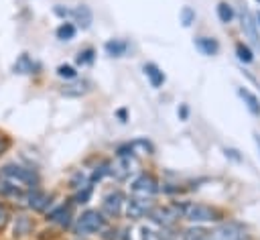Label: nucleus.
Listing matches in <instances>:
<instances>
[{
    "label": "nucleus",
    "instance_id": "f257e3e1",
    "mask_svg": "<svg viewBox=\"0 0 260 240\" xmlns=\"http://www.w3.org/2000/svg\"><path fill=\"white\" fill-rule=\"evenodd\" d=\"M181 218L193 224H205V222H219L221 212L217 207H211L207 203H197V201H181L177 203Z\"/></svg>",
    "mask_w": 260,
    "mask_h": 240
},
{
    "label": "nucleus",
    "instance_id": "f8f14e48",
    "mask_svg": "<svg viewBox=\"0 0 260 240\" xmlns=\"http://www.w3.org/2000/svg\"><path fill=\"white\" fill-rule=\"evenodd\" d=\"M47 220L57 224V226H61V228H67L71 224V220H73V212H71L69 205H57V207L47 212Z\"/></svg>",
    "mask_w": 260,
    "mask_h": 240
},
{
    "label": "nucleus",
    "instance_id": "dca6fc26",
    "mask_svg": "<svg viewBox=\"0 0 260 240\" xmlns=\"http://www.w3.org/2000/svg\"><path fill=\"white\" fill-rule=\"evenodd\" d=\"M142 71H144V75H146V79L150 81L152 87H160L165 83V73L156 63H144Z\"/></svg>",
    "mask_w": 260,
    "mask_h": 240
},
{
    "label": "nucleus",
    "instance_id": "7c9ffc66",
    "mask_svg": "<svg viewBox=\"0 0 260 240\" xmlns=\"http://www.w3.org/2000/svg\"><path fill=\"white\" fill-rule=\"evenodd\" d=\"M91 185H85L81 189H77V195H75V203H87L89 197H91Z\"/></svg>",
    "mask_w": 260,
    "mask_h": 240
},
{
    "label": "nucleus",
    "instance_id": "c85d7f7f",
    "mask_svg": "<svg viewBox=\"0 0 260 240\" xmlns=\"http://www.w3.org/2000/svg\"><path fill=\"white\" fill-rule=\"evenodd\" d=\"M93 59H95V51H93L91 47H87V49L79 51V53H77V57H75V61H77L79 65H91V63H93Z\"/></svg>",
    "mask_w": 260,
    "mask_h": 240
},
{
    "label": "nucleus",
    "instance_id": "7ed1b4c3",
    "mask_svg": "<svg viewBox=\"0 0 260 240\" xmlns=\"http://www.w3.org/2000/svg\"><path fill=\"white\" fill-rule=\"evenodd\" d=\"M104 228H106V216L98 209H85L75 222V234L79 236L100 234Z\"/></svg>",
    "mask_w": 260,
    "mask_h": 240
},
{
    "label": "nucleus",
    "instance_id": "4c0bfd02",
    "mask_svg": "<svg viewBox=\"0 0 260 240\" xmlns=\"http://www.w3.org/2000/svg\"><path fill=\"white\" fill-rule=\"evenodd\" d=\"M254 140H256V146H258V151H260V134H254Z\"/></svg>",
    "mask_w": 260,
    "mask_h": 240
},
{
    "label": "nucleus",
    "instance_id": "423d86ee",
    "mask_svg": "<svg viewBox=\"0 0 260 240\" xmlns=\"http://www.w3.org/2000/svg\"><path fill=\"white\" fill-rule=\"evenodd\" d=\"M130 189H132L134 195L152 197V195H156V193L160 191V185H158V179H156L154 175H150V173H140V175L132 181Z\"/></svg>",
    "mask_w": 260,
    "mask_h": 240
},
{
    "label": "nucleus",
    "instance_id": "58836bf2",
    "mask_svg": "<svg viewBox=\"0 0 260 240\" xmlns=\"http://www.w3.org/2000/svg\"><path fill=\"white\" fill-rule=\"evenodd\" d=\"M256 20H258V24H260V12H258V16H256Z\"/></svg>",
    "mask_w": 260,
    "mask_h": 240
},
{
    "label": "nucleus",
    "instance_id": "2eb2a0df",
    "mask_svg": "<svg viewBox=\"0 0 260 240\" xmlns=\"http://www.w3.org/2000/svg\"><path fill=\"white\" fill-rule=\"evenodd\" d=\"M195 47H197V51L201 55H207V57H213L219 51V43L213 37H197L195 39Z\"/></svg>",
    "mask_w": 260,
    "mask_h": 240
},
{
    "label": "nucleus",
    "instance_id": "39448f33",
    "mask_svg": "<svg viewBox=\"0 0 260 240\" xmlns=\"http://www.w3.org/2000/svg\"><path fill=\"white\" fill-rule=\"evenodd\" d=\"M209 240H250L248 230L238 222H223L209 232Z\"/></svg>",
    "mask_w": 260,
    "mask_h": 240
},
{
    "label": "nucleus",
    "instance_id": "6ab92c4d",
    "mask_svg": "<svg viewBox=\"0 0 260 240\" xmlns=\"http://www.w3.org/2000/svg\"><path fill=\"white\" fill-rule=\"evenodd\" d=\"M104 51L110 55V57H124L126 51H128V43L124 39H110L106 45H104Z\"/></svg>",
    "mask_w": 260,
    "mask_h": 240
},
{
    "label": "nucleus",
    "instance_id": "4be33fe9",
    "mask_svg": "<svg viewBox=\"0 0 260 240\" xmlns=\"http://www.w3.org/2000/svg\"><path fill=\"white\" fill-rule=\"evenodd\" d=\"M132 153H140V155H152L154 153V144L148 138H134L130 142Z\"/></svg>",
    "mask_w": 260,
    "mask_h": 240
},
{
    "label": "nucleus",
    "instance_id": "5701e85b",
    "mask_svg": "<svg viewBox=\"0 0 260 240\" xmlns=\"http://www.w3.org/2000/svg\"><path fill=\"white\" fill-rule=\"evenodd\" d=\"M183 240H209V232L201 226H193V228H187L181 232Z\"/></svg>",
    "mask_w": 260,
    "mask_h": 240
},
{
    "label": "nucleus",
    "instance_id": "a878e982",
    "mask_svg": "<svg viewBox=\"0 0 260 240\" xmlns=\"http://www.w3.org/2000/svg\"><path fill=\"white\" fill-rule=\"evenodd\" d=\"M179 22L187 28V26H191L193 22H195V10L191 8V6H183L181 10H179Z\"/></svg>",
    "mask_w": 260,
    "mask_h": 240
},
{
    "label": "nucleus",
    "instance_id": "f03ea898",
    "mask_svg": "<svg viewBox=\"0 0 260 240\" xmlns=\"http://www.w3.org/2000/svg\"><path fill=\"white\" fill-rule=\"evenodd\" d=\"M0 179L8 181L10 185L14 187H20V189H35L39 185V177L32 169H26L22 165H16V163H8L0 169Z\"/></svg>",
    "mask_w": 260,
    "mask_h": 240
},
{
    "label": "nucleus",
    "instance_id": "e433bc0d",
    "mask_svg": "<svg viewBox=\"0 0 260 240\" xmlns=\"http://www.w3.org/2000/svg\"><path fill=\"white\" fill-rule=\"evenodd\" d=\"M8 148V140L4 136H0V155H4V151Z\"/></svg>",
    "mask_w": 260,
    "mask_h": 240
},
{
    "label": "nucleus",
    "instance_id": "9b49d317",
    "mask_svg": "<svg viewBox=\"0 0 260 240\" xmlns=\"http://www.w3.org/2000/svg\"><path fill=\"white\" fill-rule=\"evenodd\" d=\"M89 89H91V81L89 79H77L75 77V79H71V81H67L63 85L61 94L67 96V98H81V96L89 94Z\"/></svg>",
    "mask_w": 260,
    "mask_h": 240
},
{
    "label": "nucleus",
    "instance_id": "20e7f679",
    "mask_svg": "<svg viewBox=\"0 0 260 240\" xmlns=\"http://www.w3.org/2000/svg\"><path fill=\"white\" fill-rule=\"evenodd\" d=\"M179 218H181V212H179L177 203H169V205H156L154 203V207L148 214V220L152 224H156L158 228H173Z\"/></svg>",
    "mask_w": 260,
    "mask_h": 240
},
{
    "label": "nucleus",
    "instance_id": "72a5a7b5",
    "mask_svg": "<svg viewBox=\"0 0 260 240\" xmlns=\"http://www.w3.org/2000/svg\"><path fill=\"white\" fill-rule=\"evenodd\" d=\"M177 114H179V120H187L189 118V106L187 104H181L179 110H177Z\"/></svg>",
    "mask_w": 260,
    "mask_h": 240
},
{
    "label": "nucleus",
    "instance_id": "0eeeda50",
    "mask_svg": "<svg viewBox=\"0 0 260 240\" xmlns=\"http://www.w3.org/2000/svg\"><path fill=\"white\" fill-rule=\"evenodd\" d=\"M152 207H154L152 197L134 195L130 201H126V216L130 220H142V218H148V214H150Z\"/></svg>",
    "mask_w": 260,
    "mask_h": 240
},
{
    "label": "nucleus",
    "instance_id": "393cba45",
    "mask_svg": "<svg viewBox=\"0 0 260 240\" xmlns=\"http://www.w3.org/2000/svg\"><path fill=\"white\" fill-rule=\"evenodd\" d=\"M110 175V161H102L91 173H89V179H91V183H95V181H100V179H104V177H108Z\"/></svg>",
    "mask_w": 260,
    "mask_h": 240
},
{
    "label": "nucleus",
    "instance_id": "9d476101",
    "mask_svg": "<svg viewBox=\"0 0 260 240\" xmlns=\"http://www.w3.org/2000/svg\"><path fill=\"white\" fill-rule=\"evenodd\" d=\"M134 167H136L134 155H130V157H116V161L110 163V175L114 179H118V181H126L134 173Z\"/></svg>",
    "mask_w": 260,
    "mask_h": 240
},
{
    "label": "nucleus",
    "instance_id": "f3484780",
    "mask_svg": "<svg viewBox=\"0 0 260 240\" xmlns=\"http://www.w3.org/2000/svg\"><path fill=\"white\" fill-rule=\"evenodd\" d=\"M91 20H93V14H91L89 6L79 4L77 8H73V22H77V26H81V28H89Z\"/></svg>",
    "mask_w": 260,
    "mask_h": 240
},
{
    "label": "nucleus",
    "instance_id": "6e6552de",
    "mask_svg": "<svg viewBox=\"0 0 260 240\" xmlns=\"http://www.w3.org/2000/svg\"><path fill=\"white\" fill-rule=\"evenodd\" d=\"M22 203L26 207H30L32 212H49V205H51V195L39 187L35 189H26L24 191V199Z\"/></svg>",
    "mask_w": 260,
    "mask_h": 240
},
{
    "label": "nucleus",
    "instance_id": "4468645a",
    "mask_svg": "<svg viewBox=\"0 0 260 240\" xmlns=\"http://www.w3.org/2000/svg\"><path fill=\"white\" fill-rule=\"evenodd\" d=\"M256 26H258V22L252 18V14H250L248 10H244V12H242V28H244L246 37L254 43V47H256V49H260V37H258Z\"/></svg>",
    "mask_w": 260,
    "mask_h": 240
},
{
    "label": "nucleus",
    "instance_id": "ddd939ff",
    "mask_svg": "<svg viewBox=\"0 0 260 240\" xmlns=\"http://www.w3.org/2000/svg\"><path fill=\"white\" fill-rule=\"evenodd\" d=\"M32 228H35L32 218H28L26 214H18L12 224V234L14 238H26L28 234H32Z\"/></svg>",
    "mask_w": 260,
    "mask_h": 240
},
{
    "label": "nucleus",
    "instance_id": "f704fd0d",
    "mask_svg": "<svg viewBox=\"0 0 260 240\" xmlns=\"http://www.w3.org/2000/svg\"><path fill=\"white\" fill-rule=\"evenodd\" d=\"M223 153H225V157H230V159H234V161H242V155H238V151L236 148H223Z\"/></svg>",
    "mask_w": 260,
    "mask_h": 240
},
{
    "label": "nucleus",
    "instance_id": "c9c22d12",
    "mask_svg": "<svg viewBox=\"0 0 260 240\" xmlns=\"http://www.w3.org/2000/svg\"><path fill=\"white\" fill-rule=\"evenodd\" d=\"M116 116L120 118V122H126V118H128V114H126V110H124V108H120V110H116Z\"/></svg>",
    "mask_w": 260,
    "mask_h": 240
},
{
    "label": "nucleus",
    "instance_id": "a19ab883",
    "mask_svg": "<svg viewBox=\"0 0 260 240\" xmlns=\"http://www.w3.org/2000/svg\"><path fill=\"white\" fill-rule=\"evenodd\" d=\"M258 2H260V0H258Z\"/></svg>",
    "mask_w": 260,
    "mask_h": 240
},
{
    "label": "nucleus",
    "instance_id": "2f4dec72",
    "mask_svg": "<svg viewBox=\"0 0 260 240\" xmlns=\"http://www.w3.org/2000/svg\"><path fill=\"white\" fill-rule=\"evenodd\" d=\"M53 12H55L59 18H63V20H69V18H73V8L61 6V4H57V6L53 8Z\"/></svg>",
    "mask_w": 260,
    "mask_h": 240
},
{
    "label": "nucleus",
    "instance_id": "c756f323",
    "mask_svg": "<svg viewBox=\"0 0 260 240\" xmlns=\"http://www.w3.org/2000/svg\"><path fill=\"white\" fill-rule=\"evenodd\" d=\"M162 238V230H154L148 226L140 228V240H160Z\"/></svg>",
    "mask_w": 260,
    "mask_h": 240
},
{
    "label": "nucleus",
    "instance_id": "ea45409f",
    "mask_svg": "<svg viewBox=\"0 0 260 240\" xmlns=\"http://www.w3.org/2000/svg\"><path fill=\"white\" fill-rule=\"evenodd\" d=\"M75 240H83V238H75Z\"/></svg>",
    "mask_w": 260,
    "mask_h": 240
},
{
    "label": "nucleus",
    "instance_id": "a211bd4d",
    "mask_svg": "<svg viewBox=\"0 0 260 240\" xmlns=\"http://www.w3.org/2000/svg\"><path fill=\"white\" fill-rule=\"evenodd\" d=\"M238 96L244 100V104H246V108L250 110V114L260 116V100L256 98V94H252V92L246 89V87H238Z\"/></svg>",
    "mask_w": 260,
    "mask_h": 240
},
{
    "label": "nucleus",
    "instance_id": "aec40b11",
    "mask_svg": "<svg viewBox=\"0 0 260 240\" xmlns=\"http://www.w3.org/2000/svg\"><path fill=\"white\" fill-rule=\"evenodd\" d=\"M37 69V63L30 59V55H26V53H22V55H18V59L14 61V65H12V71L14 73H20V75H24V73H32Z\"/></svg>",
    "mask_w": 260,
    "mask_h": 240
},
{
    "label": "nucleus",
    "instance_id": "bb28decb",
    "mask_svg": "<svg viewBox=\"0 0 260 240\" xmlns=\"http://www.w3.org/2000/svg\"><path fill=\"white\" fill-rule=\"evenodd\" d=\"M236 55H238V59H240L242 63H252V61H254L252 49H250L248 45H244V43H238V45H236Z\"/></svg>",
    "mask_w": 260,
    "mask_h": 240
},
{
    "label": "nucleus",
    "instance_id": "473e14b6",
    "mask_svg": "<svg viewBox=\"0 0 260 240\" xmlns=\"http://www.w3.org/2000/svg\"><path fill=\"white\" fill-rule=\"evenodd\" d=\"M8 222H10V214H8V209L0 203V232H4V228L8 226Z\"/></svg>",
    "mask_w": 260,
    "mask_h": 240
},
{
    "label": "nucleus",
    "instance_id": "1a4fd4ad",
    "mask_svg": "<svg viewBox=\"0 0 260 240\" xmlns=\"http://www.w3.org/2000/svg\"><path fill=\"white\" fill-rule=\"evenodd\" d=\"M124 203H126L124 193H122L120 189H114V191H110V193L102 199V209H100V212H102L106 218H118V216L122 214Z\"/></svg>",
    "mask_w": 260,
    "mask_h": 240
},
{
    "label": "nucleus",
    "instance_id": "b1692460",
    "mask_svg": "<svg viewBox=\"0 0 260 240\" xmlns=\"http://www.w3.org/2000/svg\"><path fill=\"white\" fill-rule=\"evenodd\" d=\"M215 12H217V18L223 22V24H228V22H232V18H234V8L228 4V2H217V6H215Z\"/></svg>",
    "mask_w": 260,
    "mask_h": 240
},
{
    "label": "nucleus",
    "instance_id": "412c9836",
    "mask_svg": "<svg viewBox=\"0 0 260 240\" xmlns=\"http://www.w3.org/2000/svg\"><path fill=\"white\" fill-rule=\"evenodd\" d=\"M75 33H77V26H75L71 20H63V22L57 26V31H55V35H57L59 41H71V39L75 37Z\"/></svg>",
    "mask_w": 260,
    "mask_h": 240
},
{
    "label": "nucleus",
    "instance_id": "cd10ccee",
    "mask_svg": "<svg viewBox=\"0 0 260 240\" xmlns=\"http://www.w3.org/2000/svg\"><path fill=\"white\" fill-rule=\"evenodd\" d=\"M57 75H59L61 79L71 81V79H75V77H77V71H75V67H73V65H69V63H61V65L57 67Z\"/></svg>",
    "mask_w": 260,
    "mask_h": 240
}]
</instances>
